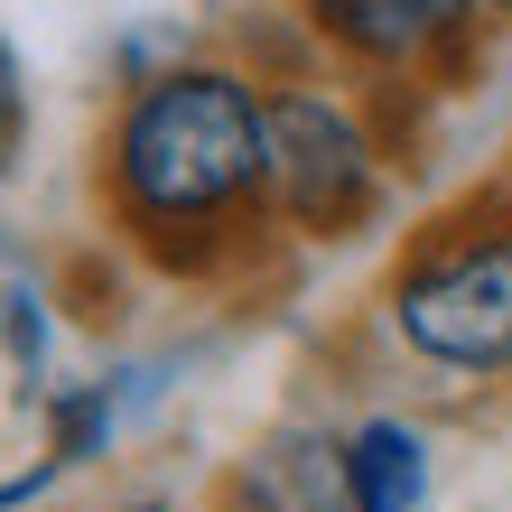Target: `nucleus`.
<instances>
[{
    "instance_id": "1",
    "label": "nucleus",
    "mask_w": 512,
    "mask_h": 512,
    "mask_svg": "<svg viewBox=\"0 0 512 512\" xmlns=\"http://www.w3.org/2000/svg\"><path fill=\"white\" fill-rule=\"evenodd\" d=\"M84 196L103 215V243L168 289H243L289 252L270 205V103L261 75L233 47H187L159 75L112 84Z\"/></svg>"
},
{
    "instance_id": "2",
    "label": "nucleus",
    "mask_w": 512,
    "mask_h": 512,
    "mask_svg": "<svg viewBox=\"0 0 512 512\" xmlns=\"http://www.w3.org/2000/svg\"><path fill=\"white\" fill-rule=\"evenodd\" d=\"M373 326L447 391H512V205L485 187L429 205L382 261Z\"/></svg>"
},
{
    "instance_id": "3",
    "label": "nucleus",
    "mask_w": 512,
    "mask_h": 512,
    "mask_svg": "<svg viewBox=\"0 0 512 512\" xmlns=\"http://www.w3.org/2000/svg\"><path fill=\"white\" fill-rule=\"evenodd\" d=\"M270 103V205H280L289 252H354L373 243L401 205V149L410 112L373 103L364 84L298 66L261 84Z\"/></svg>"
},
{
    "instance_id": "4",
    "label": "nucleus",
    "mask_w": 512,
    "mask_h": 512,
    "mask_svg": "<svg viewBox=\"0 0 512 512\" xmlns=\"http://www.w3.org/2000/svg\"><path fill=\"white\" fill-rule=\"evenodd\" d=\"M326 75L364 84L391 112H429L485 75V47L503 38L485 0H280Z\"/></svg>"
},
{
    "instance_id": "5",
    "label": "nucleus",
    "mask_w": 512,
    "mask_h": 512,
    "mask_svg": "<svg viewBox=\"0 0 512 512\" xmlns=\"http://www.w3.org/2000/svg\"><path fill=\"white\" fill-rule=\"evenodd\" d=\"M205 512H354L345 494V429L317 410L270 419L261 438H243L205 485Z\"/></svg>"
},
{
    "instance_id": "6",
    "label": "nucleus",
    "mask_w": 512,
    "mask_h": 512,
    "mask_svg": "<svg viewBox=\"0 0 512 512\" xmlns=\"http://www.w3.org/2000/svg\"><path fill=\"white\" fill-rule=\"evenodd\" d=\"M345 494H354V512H429L438 503L429 419H410V410L345 419Z\"/></svg>"
},
{
    "instance_id": "7",
    "label": "nucleus",
    "mask_w": 512,
    "mask_h": 512,
    "mask_svg": "<svg viewBox=\"0 0 512 512\" xmlns=\"http://www.w3.org/2000/svg\"><path fill=\"white\" fill-rule=\"evenodd\" d=\"M122 429H131V401H122V382L112 373H94V382H47L38 391V457H56V466H103L112 447H122Z\"/></svg>"
},
{
    "instance_id": "8",
    "label": "nucleus",
    "mask_w": 512,
    "mask_h": 512,
    "mask_svg": "<svg viewBox=\"0 0 512 512\" xmlns=\"http://www.w3.org/2000/svg\"><path fill=\"white\" fill-rule=\"evenodd\" d=\"M0 364L19 373V391H47V364H56V289L10 270L0 280Z\"/></svg>"
},
{
    "instance_id": "9",
    "label": "nucleus",
    "mask_w": 512,
    "mask_h": 512,
    "mask_svg": "<svg viewBox=\"0 0 512 512\" xmlns=\"http://www.w3.org/2000/svg\"><path fill=\"white\" fill-rule=\"evenodd\" d=\"M28 140H38V94H28V56L0 28V187L28 168Z\"/></svg>"
},
{
    "instance_id": "10",
    "label": "nucleus",
    "mask_w": 512,
    "mask_h": 512,
    "mask_svg": "<svg viewBox=\"0 0 512 512\" xmlns=\"http://www.w3.org/2000/svg\"><path fill=\"white\" fill-rule=\"evenodd\" d=\"M56 485H66V466L38 457V466H19V475H0V512H28V503H47Z\"/></svg>"
},
{
    "instance_id": "11",
    "label": "nucleus",
    "mask_w": 512,
    "mask_h": 512,
    "mask_svg": "<svg viewBox=\"0 0 512 512\" xmlns=\"http://www.w3.org/2000/svg\"><path fill=\"white\" fill-rule=\"evenodd\" d=\"M112 512H187V503H177V494H122Z\"/></svg>"
},
{
    "instance_id": "12",
    "label": "nucleus",
    "mask_w": 512,
    "mask_h": 512,
    "mask_svg": "<svg viewBox=\"0 0 512 512\" xmlns=\"http://www.w3.org/2000/svg\"><path fill=\"white\" fill-rule=\"evenodd\" d=\"M494 196L512 205V140H503V159H494Z\"/></svg>"
},
{
    "instance_id": "13",
    "label": "nucleus",
    "mask_w": 512,
    "mask_h": 512,
    "mask_svg": "<svg viewBox=\"0 0 512 512\" xmlns=\"http://www.w3.org/2000/svg\"><path fill=\"white\" fill-rule=\"evenodd\" d=\"M485 10H494V28H512V0H485Z\"/></svg>"
}]
</instances>
